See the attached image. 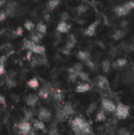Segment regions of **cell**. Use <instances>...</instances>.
Masks as SVG:
<instances>
[{"label": "cell", "mask_w": 134, "mask_h": 135, "mask_svg": "<svg viewBox=\"0 0 134 135\" xmlns=\"http://www.w3.org/2000/svg\"><path fill=\"white\" fill-rule=\"evenodd\" d=\"M70 127L74 135H94L90 123L81 116H77L70 122Z\"/></svg>", "instance_id": "cell-1"}, {"label": "cell", "mask_w": 134, "mask_h": 135, "mask_svg": "<svg viewBox=\"0 0 134 135\" xmlns=\"http://www.w3.org/2000/svg\"><path fill=\"white\" fill-rule=\"evenodd\" d=\"M130 108L129 106L122 103H119L116 105V108L114 112L115 113V115L118 119H126L130 115Z\"/></svg>", "instance_id": "cell-2"}, {"label": "cell", "mask_w": 134, "mask_h": 135, "mask_svg": "<svg viewBox=\"0 0 134 135\" xmlns=\"http://www.w3.org/2000/svg\"><path fill=\"white\" fill-rule=\"evenodd\" d=\"M32 128L33 127H32V123L25 119H22L18 123V126H17L19 134L21 135H28V133L32 131Z\"/></svg>", "instance_id": "cell-3"}, {"label": "cell", "mask_w": 134, "mask_h": 135, "mask_svg": "<svg viewBox=\"0 0 134 135\" xmlns=\"http://www.w3.org/2000/svg\"><path fill=\"white\" fill-rule=\"evenodd\" d=\"M94 82H95V85L102 90L108 91L110 89V87H111L110 82H109L108 79L104 76H101V75L98 76L95 79Z\"/></svg>", "instance_id": "cell-4"}, {"label": "cell", "mask_w": 134, "mask_h": 135, "mask_svg": "<svg viewBox=\"0 0 134 135\" xmlns=\"http://www.w3.org/2000/svg\"><path fill=\"white\" fill-rule=\"evenodd\" d=\"M38 119L43 122L44 123H50L52 119V114L51 112L45 108H42L39 109L38 112Z\"/></svg>", "instance_id": "cell-5"}, {"label": "cell", "mask_w": 134, "mask_h": 135, "mask_svg": "<svg viewBox=\"0 0 134 135\" xmlns=\"http://www.w3.org/2000/svg\"><path fill=\"white\" fill-rule=\"evenodd\" d=\"M101 106L103 110L109 113L114 112L116 108V104L115 102L109 98H103L101 101Z\"/></svg>", "instance_id": "cell-6"}, {"label": "cell", "mask_w": 134, "mask_h": 135, "mask_svg": "<svg viewBox=\"0 0 134 135\" xmlns=\"http://www.w3.org/2000/svg\"><path fill=\"white\" fill-rule=\"evenodd\" d=\"M131 10H132V9L127 6V4H126V2H125L123 5L117 6L115 8V9H114L115 13L118 16H119V17H124V16L128 15V14L130 13Z\"/></svg>", "instance_id": "cell-7"}, {"label": "cell", "mask_w": 134, "mask_h": 135, "mask_svg": "<svg viewBox=\"0 0 134 135\" xmlns=\"http://www.w3.org/2000/svg\"><path fill=\"white\" fill-rule=\"evenodd\" d=\"M61 108H62V112L63 115H64V117H65L66 119L70 118V117L75 113L73 106L72 104L70 103V102L66 103Z\"/></svg>", "instance_id": "cell-8"}, {"label": "cell", "mask_w": 134, "mask_h": 135, "mask_svg": "<svg viewBox=\"0 0 134 135\" xmlns=\"http://www.w3.org/2000/svg\"><path fill=\"white\" fill-rule=\"evenodd\" d=\"M51 89L52 88H50L47 85H44L39 89L37 96L43 100H48L51 95Z\"/></svg>", "instance_id": "cell-9"}, {"label": "cell", "mask_w": 134, "mask_h": 135, "mask_svg": "<svg viewBox=\"0 0 134 135\" xmlns=\"http://www.w3.org/2000/svg\"><path fill=\"white\" fill-rule=\"evenodd\" d=\"M39 101V97L34 93H30L25 97V104L30 108H35Z\"/></svg>", "instance_id": "cell-10"}, {"label": "cell", "mask_w": 134, "mask_h": 135, "mask_svg": "<svg viewBox=\"0 0 134 135\" xmlns=\"http://www.w3.org/2000/svg\"><path fill=\"white\" fill-rule=\"evenodd\" d=\"M100 24V21H96L94 22H92L89 26L87 27V28L85 30V32L84 34L87 36H93L95 34H96V28L98 27Z\"/></svg>", "instance_id": "cell-11"}, {"label": "cell", "mask_w": 134, "mask_h": 135, "mask_svg": "<svg viewBox=\"0 0 134 135\" xmlns=\"http://www.w3.org/2000/svg\"><path fill=\"white\" fill-rule=\"evenodd\" d=\"M127 65V60L124 58H119L111 63V67L115 70H121Z\"/></svg>", "instance_id": "cell-12"}, {"label": "cell", "mask_w": 134, "mask_h": 135, "mask_svg": "<svg viewBox=\"0 0 134 135\" xmlns=\"http://www.w3.org/2000/svg\"><path fill=\"white\" fill-rule=\"evenodd\" d=\"M91 89H92V86L88 82H81L77 85L75 90L78 93H85L90 91Z\"/></svg>", "instance_id": "cell-13"}, {"label": "cell", "mask_w": 134, "mask_h": 135, "mask_svg": "<svg viewBox=\"0 0 134 135\" xmlns=\"http://www.w3.org/2000/svg\"><path fill=\"white\" fill-rule=\"evenodd\" d=\"M32 127L35 129V131H43L45 132L47 130L46 125L43 122H42L41 120H39V119H32Z\"/></svg>", "instance_id": "cell-14"}, {"label": "cell", "mask_w": 134, "mask_h": 135, "mask_svg": "<svg viewBox=\"0 0 134 135\" xmlns=\"http://www.w3.org/2000/svg\"><path fill=\"white\" fill-rule=\"evenodd\" d=\"M51 96L57 102H62L64 98L63 92L60 89H51Z\"/></svg>", "instance_id": "cell-15"}, {"label": "cell", "mask_w": 134, "mask_h": 135, "mask_svg": "<svg viewBox=\"0 0 134 135\" xmlns=\"http://www.w3.org/2000/svg\"><path fill=\"white\" fill-rule=\"evenodd\" d=\"M71 25L68 24L66 21H60L57 26V30L61 33H66L71 29Z\"/></svg>", "instance_id": "cell-16"}, {"label": "cell", "mask_w": 134, "mask_h": 135, "mask_svg": "<svg viewBox=\"0 0 134 135\" xmlns=\"http://www.w3.org/2000/svg\"><path fill=\"white\" fill-rule=\"evenodd\" d=\"M17 7V4L16 2L12 1V2H8L6 9V13L7 16H10V17L13 16Z\"/></svg>", "instance_id": "cell-17"}, {"label": "cell", "mask_w": 134, "mask_h": 135, "mask_svg": "<svg viewBox=\"0 0 134 135\" xmlns=\"http://www.w3.org/2000/svg\"><path fill=\"white\" fill-rule=\"evenodd\" d=\"M77 57L81 62H87L91 59V54L88 51H79L77 54Z\"/></svg>", "instance_id": "cell-18"}, {"label": "cell", "mask_w": 134, "mask_h": 135, "mask_svg": "<svg viewBox=\"0 0 134 135\" xmlns=\"http://www.w3.org/2000/svg\"><path fill=\"white\" fill-rule=\"evenodd\" d=\"M67 72H68V80H69V81H70L72 83L76 82L77 79L78 78V72L74 70L73 69V67L69 68L67 70Z\"/></svg>", "instance_id": "cell-19"}, {"label": "cell", "mask_w": 134, "mask_h": 135, "mask_svg": "<svg viewBox=\"0 0 134 135\" xmlns=\"http://www.w3.org/2000/svg\"><path fill=\"white\" fill-rule=\"evenodd\" d=\"M30 51L32 53H35V54H37L39 55H43L45 54V47L42 45H39L36 44H35L32 46V47L30 49Z\"/></svg>", "instance_id": "cell-20"}, {"label": "cell", "mask_w": 134, "mask_h": 135, "mask_svg": "<svg viewBox=\"0 0 134 135\" xmlns=\"http://www.w3.org/2000/svg\"><path fill=\"white\" fill-rule=\"evenodd\" d=\"M125 36H126V32L124 29H118L114 32V33L111 36V38L115 40H120L122 38H124Z\"/></svg>", "instance_id": "cell-21"}, {"label": "cell", "mask_w": 134, "mask_h": 135, "mask_svg": "<svg viewBox=\"0 0 134 135\" xmlns=\"http://www.w3.org/2000/svg\"><path fill=\"white\" fill-rule=\"evenodd\" d=\"M76 43H77V40H76L75 36L73 35H70L69 37H68V40H67V42L66 44L65 47L69 49V50H72L74 47Z\"/></svg>", "instance_id": "cell-22"}, {"label": "cell", "mask_w": 134, "mask_h": 135, "mask_svg": "<svg viewBox=\"0 0 134 135\" xmlns=\"http://www.w3.org/2000/svg\"><path fill=\"white\" fill-rule=\"evenodd\" d=\"M27 86L32 89H37L39 86V82L37 78H33L27 81Z\"/></svg>", "instance_id": "cell-23"}, {"label": "cell", "mask_w": 134, "mask_h": 135, "mask_svg": "<svg viewBox=\"0 0 134 135\" xmlns=\"http://www.w3.org/2000/svg\"><path fill=\"white\" fill-rule=\"evenodd\" d=\"M106 112L104 110H100L97 112L96 116V121L99 122V123H102L104 122L107 119V115H106Z\"/></svg>", "instance_id": "cell-24"}, {"label": "cell", "mask_w": 134, "mask_h": 135, "mask_svg": "<svg viewBox=\"0 0 134 135\" xmlns=\"http://www.w3.org/2000/svg\"><path fill=\"white\" fill-rule=\"evenodd\" d=\"M111 63L109 60L106 59L104 61L102 62V64H101V68H102V70L107 74L110 72V70H111Z\"/></svg>", "instance_id": "cell-25"}, {"label": "cell", "mask_w": 134, "mask_h": 135, "mask_svg": "<svg viewBox=\"0 0 134 135\" xmlns=\"http://www.w3.org/2000/svg\"><path fill=\"white\" fill-rule=\"evenodd\" d=\"M61 0H50L47 3V9L50 10L54 9L60 3Z\"/></svg>", "instance_id": "cell-26"}, {"label": "cell", "mask_w": 134, "mask_h": 135, "mask_svg": "<svg viewBox=\"0 0 134 135\" xmlns=\"http://www.w3.org/2000/svg\"><path fill=\"white\" fill-rule=\"evenodd\" d=\"M78 78L83 82H89L90 81V78H89L88 74H87L86 72H84L83 70L78 73Z\"/></svg>", "instance_id": "cell-27"}, {"label": "cell", "mask_w": 134, "mask_h": 135, "mask_svg": "<svg viewBox=\"0 0 134 135\" xmlns=\"http://www.w3.org/2000/svg\"><path fill=\"white\" fill-rule=\"evenodd\" d=\"M16 85H17V83H16V81L13 78V77L10 76V75L7 76V78H6V85L9 88H13V87L16 86Z\"/></svg>", "instance_id": "cell-28"}, {"label": "cell", "mask_w": 134, "mask_h": 135, "mask_svg": "<svg viewBox=\"0 0 134 135\" xmlns=\"http://www.w3.org/2000/svg\"><path fill=\"white\" fill-rule=\"evenodd\" d=\"M36 29H37V32H39V33H41V34H45L46 32H47V25L44 24V23H43V22H39L38 25H37V26H36Z\"/></svg>", "instance_id": "cell-29"}, {"label": "cell", "mask_w": 134, "mask_h": 135, "mask_svg": "<svg viewBox=\"0 0 134 135\" xmlns=\"http://www.w3.org/2000/svg\"><path fill=\"white\" fill-rule=\"evenodd\" d=\"M88 9H89V7L86 5H80L77 8V12L79 15H82V14L85 13L88 10Z\"/></svg>", "instance_id": "cell-30"}, {"label": "cell", "mask_w": 134, "mask_h": 135, "mask_svg": "<svg viewBox=\"0 0 134 135\" xmlns=\"http://www.w3.org/2000/svg\"><path fill=\"white\" fill-rule=\"evenodd\" d=\"M56 119H57L58 122H60V123L64 122V121L66 120V119H65L64 115H63V113H62V108H58V109L57 110V112H56Z\"/></svg>", "instance_id": "cell-31"}, {"label": "cell", "mask_w": 134, "mask_h": 135, "mask_svg": "<svg viewBox=\"0 0 134 135\" xmlns=\"http://www.w3.org/2000/svg\"><path fill=\"white\" fill-rule=\"evenodd\" d=\"M35 44V43L32 40H24V43H23V47L25 49H28V51H30V49L32 47V46Z\"/></svg>", "instance_id": "cell-32"}, {"label": "cell", "mask_w": 134, "mask_h": 135, "mask_svg": "<svg viewBox=\"0 0 134 135\" xmlns=\"http://www.w3.org/2000/svg\"><path fill=\"white\" fill-rule=\"evenodd\" d=\"M24 28H25L28 31H29V32L32 31V30L35 28V24H34L32 21H25L24 24Z\"/></svg>", "instance_id": "cell-33"}, {"label": "cell", "mask_w": 134, "mask_h": 135, "mask_svg": "<svg viewBox=\"0 0 134 135\" xmlns=\"http://www.w3.org/2000/svg\"><path fill=\"white\" fill-rule=\"evenodd\" d=\"M42 37H43V34H41L39 32H37L36 34H33L31 36V39H32L31 40H32L35 44H36V43H38V42H39L41 40Z\"/></svg>", "instance_id": "cell-34"}, {"label": "cell", "mask_w": 134, "mask_h": 135, "mask_svg": "<svg viewBox=\"0 0 134 135\" xmlns=\"http://www.w3.org/2000/svg\"><path fill=\"white\" fill-rule=\"evenodd\" d=\"M24 112V119H27V120H28V121H29V120L33 117V115H34L33 111H32V110H30V109H26Z\"/></svg>", "instance_id": "cell-35"}, {"label": "cell", "mask_w": 134, "mask_h": 135, "mask_svg": "<svg viewBox=\"0 0 134 135\" xmlns=\"http://www.w3.org/2000/svg\"><path fill=\"white\" fill-rule=\"evenodd\" d=\"M96 103H92V104H91L89 106H88V110H87V114L88 115H91V114H92L95 111H96Z\"/></svg>", "instance_id": "cell-36"}, {"label": "cell", "mask_w": 134, "mask_h": 135, "mask_svg": "<svg viewBox=\"0 0 134 135\" xmlns=\"http://www.w3.org/2000/svg\"><path fill=\"white\" fill-rule=\"evenodd\" d=\"M85 64H86V66H87L90 70L93 71V70H96V65H95V63H94L91 59L88 60V61H87V62H85Z\"/></svg>", "instance_id": "cell-37"}, {"label": "cell", "mask_w": 134, "mask_h": 135, "mask_svg": "<svg viewBox=\"0 0 134 135\" xmlns=\"http://www.w3.org/2000/svg\"><path fill=\"white\" fill-rule=\"evenodd\" d=\"M73 69L74 70H76L77 72H81V71H82V70H83V65L81 64V63H80V62H77V63H75L73 66Z\"/></svg>", "instance_id": "cell-38"}, {"label": "cell", "mask_w": 134, "mask_h": 135, "mask_svg": "<svg viewBox=\"0 0 134 135\" xmlns=\"http://www.w3.org/2000/svg\"><path fill=\"white\" fill-rule=\"evenodd\" d=\"M48 135H58V128L56 127V126H53V127H51Z\"/></svg>", "instance_id": "cell-39"}, {"label": "cell", "mask_w": 134, "mask_h": 135, "mask_svg": "<svg viewBox=\"0 0 134 135\" xmlns=\"http://www.w3.org/2000/svg\"><path fill=\"white\" fill-rule=\"evenodd\" d=\"M13 33H14L15 36H22V34H23V29H22V28H21V27H17V28H16V30L13 31Z\"/></svg>", "instance_id": "cell-40"}, {"label": "cell", "mask_w": 134, "mask_h": 135, "mask_svg": "<svg viewBox=\"0 0 134 135\" xmlns=\"http://www.w3.org/2000/svg\"><path fill=\"white\" fill-rule=\"evenodd\" d=\"M118 135H131L130 133L126 128H122V129L118 130Z\"/></svg>", "instance_id": "cell-41"}, {"label": "cell", "mask_w": 134, "mask_h": 135, "mask_svg": "<svg viewBox=\"0 0 134 135\" xmlns=\"http://www.w3.org/2000/svg\"><path fill=\"white\" fill-rule=\"evenodd\" d=\"M8 16H7V14H6V11L5 10H2V11H0V21H5L6 19V17H7Z\"/></svg>", "instance_id": "cell-42"}, {"label": "cell", "mask_w": 134, "mask_h": 135, "mask_svg": "<svg viewBox=\"0 0 134 135\" xmlns=\"http://www.w3.org/2000/svg\"><path fill=\"white\" fill-rule=\"evenodd\" d=\"M69 18V13L67 12H63L61 15V21H66Z\"/></svg>", "instance_id": "cell-43"}, {"label": "cell", "mask_w": 134, "mask_h": 135, "mask_svg": "<svg viewBox=\"0 0 134 135\" xmlns=\"http://www.w3.org/2000/svg\"><path fill=\"white\" fill-rule=\"evenodd\" d=\"M6 100L5 97L0 94V105H6Z\"/></svg>", "instance_id": "cell-44"}, {"label": "cell", "mask_w": 134, "mask_h": 135, "mask_svg": "<svg viewBox=\"0 0 134 135\" xmlns=\"http://www.w3.org/2000/svg\"><path fill=\"white\" fill-rule=\"evenodd\" d=\"M126 4H127V6L131 9H134V0L133 1H130V2H126Z\"/></svg>", "instance_id": "cell-45"}, {"label": "cell", "mask_w": 134, "mask_h": 135, "mask_svg": "<svg viewBox=\"0 0 134 135\" xmlns=\"http://www.w3.org/2000/svg\"><path fill=\"white\" fill-rule=\"evenodd\" d=\"M128 24H129V21H122L121 22V24H120L121 28H126L128 25Z\"/></svg>", "instance_id": "cell-46"}, {"label": "cell", "mask_w": 134, "mask_h": 135, "mask_svg": "<svg viewBox=\"0 0 134 135\" xmlns=\"http://www.w3.org/2000/svg\"><path fill=\"white\" fill-rule=\"evenodd\" d=\"M6 59H7V56H5V55L0 57V65L5 64V62L6 61Z\"/></svg>", "instance_id": "cell-47"}, {"label": "cell", "mask_w": 134, "mask_h": 135, "mask_svg": "<svg viewBox=\"0 0 134 135\" xmlns=\"http://www.w3.org/2000/svg\"><path fill=\"white\" fill-rule=\"evenodd\" d=\"M5 73V64L0 65V76Z\"/></svg>", "instance_id": "cell-48"}, {"label": "cell", "mask_w": 134, "mask_h": 135, "mask_svg": "<svg viewBox=\"0 0 134 135\" xmlns=\"http://www.w3.org/2000/svg\"><path fill=\"white\" fill-rule=\"evenodd\" d=\"M26 57H27V59L28 60H31L32 58V52L31 51H28L26 54Z\"/></svg>", "instance_id": "cell-49"}, {"label": "cell", "mask_w": 134, "mask_h": 135, "mask_svg": "<svg viewBox=\"0 0 134 135\" xmlns=\"http://www.w3.org/2000/svg\"><path fill=\"white\" fill-rule=\"evenodd\" d=\"M70 52H71V50H69V49H67V48H66V47L63 48V53H64L65 55H70Z\"/></svg>", "instance_id": "cell-50"}, {"label": "cell", "mask_w": 134, "mask_h": 135, "mask_svg": "<svg viewBox=\"0 0 134 135\" xmlns=\"http://www.w3.org/2000/svg\"><path fill=\"white\" fill-rule=\"evenodd\" d=\"M5 3V0H0V7L2 6Z\"/></svg>", "instance_id": "cell-51"}, {"label": "cell", "mask_w": 134, "mask_h": 135, "mask_svg": "<svg viewBox=\"0 0 134 135\" xmlns=\"http://www.w3.org/2000/svg\"><path fill=\"white\" fill-rule=\"evenodd\" d=\"M82 1H84V2H88V1H89V0H82Z\"/></svg>", "instance_id": "cell-52"}, {"label": "cell", "mask_w": 134, "mask_h": 135, "mask_svg": "<svg viewBox=\"0 0 134 135\" xmlns=\"http://www.w3.org/2000/svg\"><path fill=\"white\" fill-rule=\"evenodd\" d=\"M131 135H134V133H133V134H132Z\"/></svg>", "instance_id": "cell-53"}, {"label": "cell", "mask_w": 134, "mask_h": 135, "mask_svg": "<svg viewBox=\"0 0 134 135\" xmlns=\"http://www.w3.org/2000/svg\"><path fill=\"white\" fill-rule=\"evenodd\" d=\"M133 92H134V87H133Z\"/></svg>", "instance_id": "cell-54"}]
</instances>
